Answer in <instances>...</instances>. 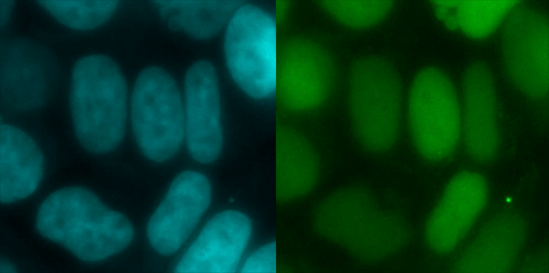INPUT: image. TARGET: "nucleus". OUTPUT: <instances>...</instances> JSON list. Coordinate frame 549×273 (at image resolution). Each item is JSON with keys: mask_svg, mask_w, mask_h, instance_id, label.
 <instances>
[{"mask_svg": "<svg viewBox=\"0 0 549 273\" xmlns=\"http://www.w3.org/2000/svg\"><path fill=\"white\" fill-rule=\"evenodd\" d=\"M36 227L43 237L88 263L121 252L135 238L126 216L82 187H67L50 194L39 206Z\"/></svg>", "mask_w": 549, "mask_h": 273, "instance_id": "nucleus-1", "label": "nucleus"}, {"mask_svg": "<svg viewBox=\"0 0 549 273\" xmlns=\"http://www.w3.org/2000/svg\"><path fill=\"white\" fill-rule=\"evenodd\" d=\"M314 215L320 235L365 262H378L397 254L412 237L405 218L382 206L362 187L335 191L319 202Z\"/></svg>", "mask_w": 549, "mask_h": 273, "instance_id": "nucleus-2", "label": "nucleus"}, {"mask_svg": "<svg viewBox=\"0 0 549 273\" xmlns=\"http://www.w3.org/2000/svg\"><path fill=\"white\" fill-rule=\"evenodd\" d=\"M127 86L118 64L95 54L73 65L69 105L75 136L91 154L102 155L117 148L126 133Z\"/></svg>", "mask_w": 549, "mask_h": 273, "instance_id": "nucleus-3", "label": "nucleus"}, {"mask_svg": "<svg viewBox=\"0 0 549 273\" xmlns=\"http://www.w3.org/2000/svg\"><path fill=\"white\" fill-rule=\"evenodd\" d=\"M348 111L351 132L365 152L389 151L399 135L401 114L399 74L385 57L354 59L348 70Z\"/></svg>", "mask_w": 549, "mask_h": 273, "instance_id": "nucleus-4", "label": "nucleus"}, {"mask_svg": "<svg viewBox=\"0 0 549 273\" xmlns=\"http://www.w3.org/2000/svg\"><path fill=\"white\" fill-rule=\"evenodd\" d=\"M129 118L141 152L155 163L173 158L185 142L184 100L173 76L149 66L137 75L129 99Z\"/></svg>", "mask_w": 549, "mask_h": 273, "instance_id": "nucleus-5", "label": "nucleus"}, {"mask_svg": "<svg viewBox=\"0 0 549 273\" xmlns=\"http://www.w3.org/2000/svg\"><path fill=\"white\" fill-rule=\"evenodd\" d=\"M227 70L236 85L257 100L276 95L277 24L274 16L244 3L226 27L223 43Z\"/></svg>", "mask_w": 549, "mask_h": 273, "instance_id": "nucleus-6", "label": "nucleus"}, {"mask_svg": "<svg viewBox=\"0 0 549 273\" xmlns=\"http://www.w3.org/2000/svg\"><path fill=\"white\" fill-rule=\"evenodd\" d=\"M459 104L455 86L443 69L425 66L414 75L408 99V127L425 160L442 161L454 152L461 130Z\"/></svg>", "mask_w": 549, "mask_h": 273, "instance_id": "nucleus-7", "label": "nucleus"}, {"mask_svg": "<svg viewBox=\"0 0 549 273\" xmlns=\"http://www.w3.org/2000/svg\"><path fill=\"white\" fill-rule=\"evenodd\" d=\"M336 75V62L326 46L303 36L290 38L277 56L279 104L296 117L313 115L331 97Z\"/></svg>", "mask_w": 549, "mask_h": 273, "instance_id": "nucleus-8", "label": "nucleus"}, {"mask_svg": "<svg viewBox=\"0 0 549 273\" xmlns=\"http://www.w3.org/2000/svg\"><path fill=\"white\" fill-rule=\"evenodd\" d=\"M500 47L506 73L515 86L533 100L548 95L549 21L544 10L526 1L502 23Z\"/></svg>", "mask_w": 549, "mask_h": 273, "instance_id": "nucleus-9", "label": "nucleus"}, {"mask_svg": "<svg viewBox=\"0 0 549 273\" xmlns=\"http://www.w3.org/2000/svg\"><path fill=\"white\" fill-rule=\"evenodd\" d=\"M211 194L204 174L191 169L179 173L147 224L146 236L154 250L164 257L177 253L209 209Z\"/></svg>", "mask_w": 549, "mask_h": 273, "instance_id": "nucleus-10", "label": "nucleus"}, {"mask_svg": "<svg viewBox=\"0 0 549 273\" xmlns=\"http://www.w3.org/2000/svg\"><path fill=\"white\" fill-rule=\"evenodd\" d=\"M183 100L187 151L195 161L211 163L223 147L218 78L211 62L198 60L187 69Z\"/></svg>", "mask_w": 549, "mask_h": 273, "instance_id": "nucleus-11", "label": "nucleus"}, {"mask_svg": "<svg viewBox=\"0 0 549 273\" xmlns=\"http://www.w3.org/2000/svg\"><path fill=\"white\" fill-rule=\"evenodd\" d=\"M460 125L467 153L474 161L487 163L500 147L496 81L482 60L469 63L460 79Z\"/></svg>", "mask_w": 549, "mask_h": 273, "instance_id": "nucleus-12", "label": "nucleus"}, {"mask_svg": "<svg viewBox=\"0 0 549 273\" xmlns=\"http://www.w3.org/2000/svg\"><path fill=\"white\" fill-rule=\"evenodd\" d=\"M253 223L244 213L220 211L204 225L174 268L177 273H233L251 239Z\"/></svg>", "mask_w": 549, "mask_h": 273, "instance_id": "nucleus-13", "label": "nucleus"}, {"mask_svg": "<svg viewBox=\"0 0 549 273\" xmlns=\"http://www.w3.org/2000/svg\"><path fill=\"white\" fill-rule=\"evenodd\" d=\"M487 195V184L479 173L455 174L426 223L424 236L430 249L439 255L452 252L484 207Z\"/></svg>", "mask_w": 549, "mask_h": 273, "instance_id": "nucleus-14", "label": "nucleus"}, {"mask_svg": "<svg viewBox=\"0 0 549 273\" xmlns=\"http://www.w3.org/2000/svg\"><path fill=\"white\" fill-rule=\"evenodd\" d=\"M54 65L38 44L22 40L8 44L1 54V100L16 110L43 106L49 97Z\"/></svg>", "mask_w": 549, "mask_h": 273, "instance_id": "nucleus-15", "label": "nucleus"}, {"mask_svg": "<svg viewBox=\"0 0 549 273\" xmlns=\"http://www.w3.org/2000/svg\"><path fill=\"white\" fill-rule=\"evenodd\" d=\"M45 159L35 141L14 126H0V201L25 199L38 189Z\"/></svg>", "mask_w": 549, "mask_h": 273, "instance_id": "nucleus-16", "label": "nucleus"}, {"mask_svg": "<svg viewBox=\"0 0 549 273\" xmlns=\"http://www.w3.org/2000/svg\"><path fill=\"white\" fill-rule=\"evenodd\" d=\"M524 226L520 217L500 215L480 230L456 262V272H506L522 244Z\"/></svg>", "mask_w": 549, "mask_h": 273, "instance_id": "nucleus-17", "label": "nucleus"}, {"mask_svg": "<svg viewBox=\"0 0 549 273\" xmlns=\"http://www.w3.org/2000/svg\"><path fill=\"white\" fill-rule=\"evenodd\" d=\"M161 19L168 27L198 40L216 36L226 27L236 10L246 3L235 0H155Z\"/></svg>", "mask_w": 549, "mask_h": 273, "instance_id": "nucleus-18", "label": "nucleus"}, {"mask_svg": "<svg viewBox=\"0 0 549 273\" xmlns=\"http://www.w3.org/2000/svg\"><path fill=\"white\" fill-rule=\"evenodd\" d=\"M278 180L285 199L306 196L317 185L321 163L312 140L299 129L288 128L277 147Z\"/></svg>", "mask_w": 549, "mask_h": 273, "instance_id": "nucleus-19", "label": "nucleus"}, {"mask_svg": "<svg viewBox=\"0 0 549 273\" xmlns=\"http://www.w3.org/2000/svg\"><path fill=\"white\" fill-rule=\"evenodd\" d=\"M438 20L449 30L474 40L489 38L519 2L499 1H430Z\"/></svg>", "mask_w": 549, "mask_h": 273, "instance_id": "nucleus-20", "label": "nucleus"}, {"mask_svg": "<svg viewBox=\"0 0 549 273\" xmlns=\"http://www.w3.org/2000/svg\"><path fill=\"white\" fill-rule=\"evenodd\" d=\"M36 3L64 26L77 31H89L111 19L119 1L39 0Z\"/></svg>", "mask_w": 549, "mask_h": 273, "instance_id": "nucleus-21", "label": "nucleus"}, {"mask_svg": "<svg viewBox=\"0 0 549 273\" xmlns=\"http://www.w3.org/2000/svg\"><path fill=\"white\" fill-rule=\"evenodd\" d=\"M338 25L352 30L375 28L390 14L395 1L322 0L314 1Z\"/></svg>", "mask_w": 549, "mask_h": 273, "instance_id": "nucleus-22", "label": "nucleus"}, {"mask_svg": "<svg viewBox=\"0 0 549 273\" xmlns=\"http://www.w3.org/2000/svg\"><path fill=\"white\" fill-rule=\"evenodd\" d=\"M276 245L266 244L256 249L247 257L240 272H275Z\"/></svg>", "mask_w": 549, "mask_h": 273, "instance_id": "nucleus-23", "label": "nucleus"}]
</instances>
